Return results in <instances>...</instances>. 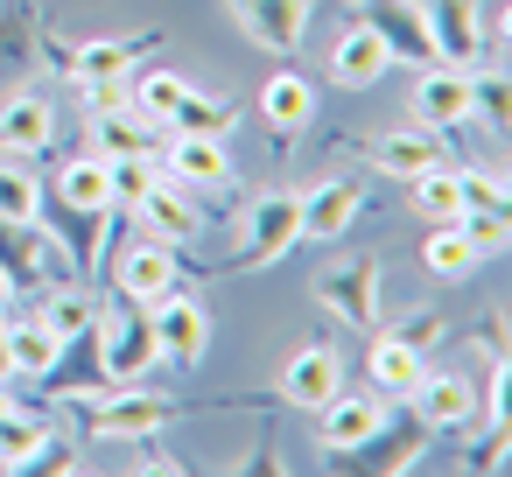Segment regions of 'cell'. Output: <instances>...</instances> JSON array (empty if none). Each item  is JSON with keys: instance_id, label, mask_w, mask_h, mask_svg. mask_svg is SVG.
I'll list each match as a JSON object with an SVG mask.
<instances>
[{"instance_id": "cell-27", "label": "cell", "mask_w": 512, "mask_h": 477, "mask_svg": "<svg viewBox=\"0 0 512 477\" xmlns=\"http://www.w3.org/2000/svg\"><path fill=\"white\" fill-rule=\"evenodd\" d=\"M57 428L50 421H36V414H15V400L8 407H0V470H22L43 442H50Z\"/></svg>"}, {"instance_id": "cell-2", "label": "cell", "mask_w": 512, "mask_h": 477, "mask_svg": "<svg viewBox=\"0 0 512 477\" xmlns=\"http://www.w3.org/2000/svg\"><path fill=\"white\" fill-rule=\"evenodd\" d=\"M435 337H442V316H414V323H400V330H386L372 344V386H379V400H407L421 386Z\"/></svg>"}, {"instance_id": "cell-14", "label": "cell", "mask_w": 512, "mask_h": 477, "mask_svg": "<svg viewBox=\"0 0 512 477\" xmlns=\"http://www.w3.org/2000/svg\"><path fill=\"white\" fill-rule=\"evenodd\" d=\"M316 414H323V449H330V456H344V449H358V442H372V435L386 428V407H379L372 393H344V386H337Z\"/></svg>"}, {"instance_id": "cell-12", "label": "cell", "mask_w": 512, "mask_h": 477, "mask_svg": "<svg viewBox=\"0 0 512 477\" xmlns=\"http://www.w3.org/2000/svg\"><path fill=\"white\" fill-rule=\"evenodd\" d=\"M365 211V183L358 176H330L302 197V239H344L351 218Z\"/></svg>"}, {"instance_id": "cell-11", "label": "cell", "mask_w": 512, "mask_h": 477, "mask_svg": "<svg viewBox=\"0 0 512 477\" xmlns=\"http://www.w3.org/2000/svg\"><path fill=\"white\" fill-rule=\"evenodd\" d=\"M393 71V50L379 43V29L372 22H351L344 36H337V50H330V78L344 85V92H365V85H379Z\"/></svg>"}, {"instance_id": "cell-3", "label": "cell", "mask_w": 512, "mask_h": 477, "mask_svg": "<svg viewBox=\"0 0 512 477\" xmlns=\"http://www.w3.org/2000/svg\"><path fill=\"white\" fill-rule=\"evenodd\" d=\"M148 330H155V351L169 365H204V351H211V316L183 288H169L162 302H148Z\"/></svg>"}, {"instance_id": "cell-20", "label": "cell", "mask_w": 512, "mask_h": 477, "mask_svg": "<svg viewBox=\"0 0 512 477\" xmlns=\"http://www.w3.org/2000/svg\"><path fill=\"white\" fill-rule=\"evenodd\" d=\"M57 141V113L43 99H8L0 106V155L22 162V155H43Z\"/></svg>"}, {"instance_id": "cell-39", "label": "cell", "mask_w": 512, "mask_h": 477, "mask_svg": "<svg viewBox=\"0 0 512 477\" xmlns=\"http://www.w3.org/2000/svg\"><path fill=\"white\" fill-rule=\"evenodd\" d=\"M0 379H8V316H0Z\"/></svg>"}, {"instance_id": "cell-26", "label": "cell", "mask_w": 512, "mask_h": 477, "mask_svg": "<svg viewBox=\"0 0 512 477\" xmlns=\"http://www.w3.org/2000/svg\"><path fill=\"white\" fill-rule=\"evenodd\" d=\"M183 92H190V78H183V71H141V85L127 92V106H134L148 127H169V113L183 106Z\"/></svg>"}, {"instance_id": "cell-31", "label": "cell", "mask_w": 512, "mask_h": 477, "mask_svg": "<svg viewBox=\"0 0 512 477\" xmlns=\"http://www.w3.org/2000/svg\"><path fill=\"white\" fill-rule=\"evenodd\" d=\"M106 176H113V211H134V204L162 183V169H155L148 155H120V162H106Z\"/></svg>"}, {"instance_id": "cell-5", "label": "cell", "mask_w": 512, "mask_h": 477, "mask_svg": "<svg viewBox=\"0 0 512 477\" xmlns=\"http://www.w3.org/2000/svg\"><path fill=\"white\" fill-rule=\"evenodd\" d=\"M309 8H316V0H232V22H239L260 50L288 57V50H302V36H309Z\"/></svg>"}, {"instance_id": "cell-37", "label": "cell", "mask_w": 512, "mask_h": 477, "mask_svg": "<svg viewBox=\"0 0 512 477\" xmlns=\"http://www.w3.org/2000/svg\"><path fill=\"white\" fill-rule=\"evenodd\" d=\"M85 106H92V113H127V78H99V85H85Z\"/></svg>"}, {"instance_id": "cell-4", "label": "cell", "mask_w": 512, "mask_h": 477, "mask_svg": "<svg viewBox=\"0 0 512 477\" xmlns=\"http://www.w3.org/2000/svg\"><path fill=\"white\" fill-rule=\"evenodd\" d=\"M316 295H323V309L344 316L351 330H372V323H379V260H372V253H351V260H337V267H323V274H316Z\"/></svg>"}, {"instance_id": "cell-21", "label": "cell", "mask_w": 512, "mask_h": 477, "mask_svg": "<svg viewBox=\"0 0 512 477\" xmlns=\"http://www.w3.org/2000/svg\"><path fill=\"white\" fill-rule=\"evenodd\" d=\"M134 218H141V232H148V239H162V246H169V239H197V211H190L183 183H169V176L134 204Z\"/></svg>"}, {"instance_id": "cell-29", "label": "cell", "mask_w": 512, "mask_h": 477, "mask_svg": "<svg viewBox=\"0 0 512 477\" xmlns=\"http://www.w3.org/2000/svg\"><path fill=\"white\" fill-rule=\"evenodd\" d=\"M414 211L428 218V225H442V218H456L463 211V176L442 162V169H421L414 176Z\"/></svg>"}, {"instance_id": "cell-23", "label": "cell", "mask_w": 512, "mask_h": 477, "mask_svg": "<svg viewBox=\"0 0 512 477\" xmlns=\"http://www.w3.org/2000/svg\"><path fill=\"white\" fill-rule=\"evenodd\" d=\"M57 204H64V211H113V176H106V162H99V155L64 162V169H57Z\"/></svg>"}, {"instance_id": "cell-22", "label": "cell", "mask_w": 512, "mask_h": 477, "mask_svg": "<svg viewBox=\"0 0 512 477\" xmlns=\"http://www.w3.org/2000/svg\"><path fill=\"white\" fill-rule=\"evenodd\" d=\"M260 113H267V127H274V134H302V127L316 120V92H309L295 71H274V78H267V92H260Z\"/></svg>"}, {"instance_id": "cell-18", "label": "cell", "mask_w": 512, "mask_h": 477, "mask_svg": "<svg viewBox=\"0 0 512 477\" xmlns=\"http://www.w3.org/2000/svg\"><path fill=\"white\" fill-rule=\"evenodd\" d=\"M155 43H162V36H99V43H78L64 64H71L78 85H99V78H127Z\"/></svg>"}, {"instance_id": "cell-24", "label": "cell", "mask_w": 512, "mask_h": 477, "mask_svg": "<svg viewBox=\"0 0 512 477\" xmlns=\"http://www.w3.org/2000/svg\"><path fill=\"white\" fill-rule=\"evenodd\" d=\"M64 337L50 323H8V379H43L57 365Z\"/></svg>"}, {"instance_id": "cell-17", "label": "cell", "mask_w": 512, "mask_h": 477, "mask_svg": "<svg viewBox=\"0 0 512 477\" xmlns=\"http://www.w3.org/2000/svg\"><path fill=\"white\" fill-rule=\"evenodd\" d=\"M365 22L379 29V43L393 57H414V64H435V43H428V15H421V0H372Z\"/></svg>"}, {"instance_id": "cell-28", "label": "cell", "mask_w": 512, "mask_h": 477, "mask_svg": "<svg viewBox=\"0 0 512 477\" xmlns=\"http://www.w3.org/2000/svg\"><path fill=\"white\" fill-rule=\"evenodd\" d=\"M92 155L99 162H120V155H148V120L127 106V113H99L92 127Z\"/></svg>"}, {"instance_id": "cell-10", "label": "cell", "mask_w": 512, "mask_h": 477, "mask_svg": "<svg viewBox=\"0 0 512 477\" xmlns=\"http://www.w3.org/2000/svg\"><path fill=\"white\" fill-rule=\"evenodd\" d=\"M295 239H302V197H260V204H253V246H246L232 267H239V274H253V267L281 260Z\"/></svg>"}, {"instance_id": "cell-35", "label": "cell", "mask_w": 512, "mask_h": 477, "mask_svg": "<svg viewBox=\"0 0 512 477\" xmlns=\"http://www.w3.org/2000/svg\"><path fill=\"white\" fill-rule=\"evenodd\" d=\"M92 316H99V309H92V295H50V309H43V323H50L57 337H78Z\"/></svg>"}, {"instance_id": "cell-15", "label": "cell", "mask_w": 512, "mask_h": 477, "mask_svg": "<svg viewBox=\"0 0 512 477\" xmlns=\"http://www.w3.org/2000/svg\"><path fill=\"white\" fill-rule=\"evenodd\" d=\"M414 120L421 127H470V71L428 64V78L414 85Z\"/></svg>"}, {"instance_id": "cell-40", "label": "cell", "mask_w": 512, "mask_h": 477, "mask_svg": "<svg viewBox=\"0 0 512 477\" xmlns=\"http://www.w3.org/2000/svg\"><path fill=\"white\" fill-rule=\"evenodd\" d=\"M0 407H8V379H0Z\"/></svg>"}, {"instance_id": "cell-30", "label": "cell", "mask_w": 512, "mask_h": 477, "mask_svg": "<svg viewBox=\"0 0 512 477\" xmlns=\"http://www.w3.org/2000/svg\"><path fill=\"white\" fill-rule=\"evenodd\" d=\"M0 218L8 225H36L43 218V183L15 162H0Z\"/></svg>"}, {"instance_id": "cell-38", "label": "cell", "mask_w": 512, "mask_h": 477, "mask_svg": "<svg viewBox=\"0 0 512 477\" xmlns=\"http://www.w3.org/2000/svg\"><path fill=\"white\" fill-rule=\"evenodd\" d=\"M8 309H15V274L0 267V316H8Z\"/></svg>"}, {"instance_id": "cell-9", "label": "cell", "mask_w": 512, "mask_h": 477, "mask_svg": "<svg viewBox=\"0 0 512 477\" xmlns=\"http://www.w3.org/2000/svg\"><path fill=\"white\" fill-rule=\"evenodd\" d=\"M169 183H190V190H225L232 183V155H225V134H176L169 155H162Z\"/></svg>"}, {"instance_id": "cell-13", "label": "cell", "mask_w": 512, "mask_h": 477, "mask_svg": "<svg viewBox=\"0 0 512 477\" xmlns=\"http://www.w3.org/2000/svg\"><path fill=\"white\" fill-rule=\"evenodd\" d=\"M337 386H344V358H337L330 344H302V351L288 358V372H281V400H288V407H309V414H316Z\"/></svg>"}, {"instance_id": "cell-7", "label": "cell", "mask_w": 512, "mask_h": 477, "mask_svg": "<svg viewBox=\"0 0 512 477\" xmlns=\"http://www.w3.org/2000/svg\"><path fill=\"white\" fill-rule=\"evenodd\" d=\"M428 43H435V64H456L470 71L477 50H484V15H477V0H428Z\"/></svg>"}, {"instance_id": "cell-8", "label": "cell", "mask_w": 512, "mask_h": 477, "mask_svg": "<svg viewBox=\"0 0 512 477\" xmlns=\"http://www.w3.org/2000/svg\"><path fill=\"white\" fill-rule=\"evenodd\" d=\"M176 253L162 246V239H141V246H120L113 253V288L120 295H134V302H162L169 288H176Z\"/></svg>"}, {"instance_id": "cell-36", "label": "cell", "mask_w": 512, "mask_h": 477, "mask_svg": "<svg viewBox=\"0 0 512 477\" xmlns=\"http://www.w3.org/2000/svg\"><path fill=\"white\" fill-rule=\"evenodd\" d=\"M456 176H463V211H505L498 176H470V169H456Z\"/></svg>"}, {"instance_id": "cell-6", "label": "cell", "mask_w": 512, "mask_h": 477, "mask_svg": "<svg viewBox=\"0 0 512 477\" xmlns=\"http://www.w3.org/2000/svg\"><path fill=\"white\" fill-rule=\"evenodd\" d=\"M176 414V400H155V393H120V400H85V435H99V442H141V435H155L162 421Z\"/></svg>"}, {"instance_id": "cell-34", "label": "cell", "mask_w": 512, "mask_h": 477, "mask_svg": "<svg viewBox=\"0 0 512 477\" xmlns=\"http://www.w3.org/2000/svg\"><path fill=\"white\" fill-rule=\"evenodd\" d=\"M470 113H484V127H505V78L470 64Z\"/></svg>"}, {"instance_id": "cell-1", "label": "cell", "mask_w": 512, "mask_h": 477, "mask_svg": "<svg viewBox=\"0 0 512 477\" xmlns=\"http://www.w3.org/2000/svg\"><path fill=\"white\" fill-rule=\"evenodd\" d=\"M92 330H99V358H106V379L113 386H141L148 372H155V330H148V302H134V295H120L106 316H92Z\"/></svg>"}, {"instance_id": "cell-16", "label": "cell", "mask_w": 512, "mask_h": 477, "mask_svg": "<svg viewBox=\"0 0 512 477\" xmlns=\"http://www.w3.org/2000/svg\"><path fill=\"white\" fill-rule=\"evenodd\" d=\"M407 400H414V414L428 428H470L477 421V386L463 372H421V386Z\"/></svg>"}, {"instance_id": "cell-33", "label": "cell", "mask_w": 512, "mask_h": 477, "mask_svg": "<svg viewBox=\"0 0 512 477\" xmlns=\"http://www.w3.org/2000/svg\"><path fill=\"white\" fill-rule=\"evenodd\" d=\"M29 43H36V8L8 0V8H0V71H22Z\"/></svg>"}, {"instance_id": "cell-19", "label": "cell", "mask_w": 512, "mask_h": 477, "mask_svg": "<svg viewBox=\"0 0 512 477\" xmlns=\"http://www.w3.org/2000/svg\"><path fill=\"white\" fill-rule=\"evenodd\" d=\"M372 162L386 169V176H421V169H442L449 155H442V127H393V134H379L372 141Z\"/></svg>"}, {"instance_id": "cell-32", "label": "cell", "mask_w": 512, "mask_h": 477, "mask_svg": "<svg viewBox=\"0 0 512 477\" xmlns=\"http://www.w3.org/2000/svg\"><path fill=\"white\" fill-rule=\"evenodd\" d=\"M169 127H176V134H225V127H232V106H225V99H204V92L190 85L183 106L169 113Z\"/></svg>"}, {"instance_id": "cell-25", "label": "cell", "mask_w": 512, "mask_h": 477, "mask_svg": "<svg viewBox=\"0 0 512 477\" xmlns=\"http://www.w3.org/2000/svg\"><path fill=\"white\" fill-rule=\"evenodd\" d=\"M421 260H428V274H435V281H463V274H470V267H477L484 253L470 246V232H463L456 218H442V225L428 232V246H421Z\"/></svg>"}]
</instances>
